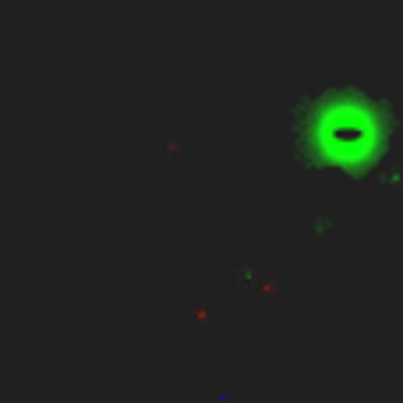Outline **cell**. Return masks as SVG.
<instances>
[{
  "label": "cell",
  "mask_w": 403,
  "mask_h": 403,
  "mask_svg": "<svg viewBox=\"0 0 403 403\" xmlns=\"http://www.w3.org/2000/svg\"><path fill=\"white\" fill-rule=\"evenodd\" d=\"M375 120H372V113H354V120H350V131H365L368 138H375ZM343 131H347V113H340V117H333V135H329V142H340L343 138Z\"/></svg>",
  "instance_id": "cell-1"
}]
</instances>
